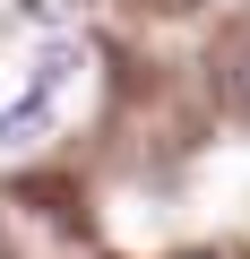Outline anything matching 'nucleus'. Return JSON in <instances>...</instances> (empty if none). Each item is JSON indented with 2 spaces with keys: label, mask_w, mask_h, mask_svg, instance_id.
Masks as SVG:
<instances>
[{
  "label": "nucleus",
  "mask_w": 250,
  "mask_h": 259,
  "mask_svg": "<svg viewBox=\"0 0 250 259\" xmlns=\"http://www.w3.org/2000/svg\"><path fill=\"white\" fill-rule=\"evenodd\" d=\"M43 121H52V95L35 87L26 104H9V112H0V147H26V139H35V130H43Z\"/></svg>",
  "instance_id": "obj_1"
}]
</instances>
